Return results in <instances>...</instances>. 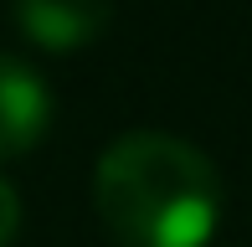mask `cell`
<instances>
[{
    "mask_svg": "<svg viewBox=\"0 0 252 247\" xmlns=\"http://www.w3.org/2000/svg\"><path fill=\"white\" fill-rule=\"evenodd\" d=\"M52 129V88L26 62L0 57V160L36 150Z\"/></svg>",
    "mask_w": 252,
    "mask_h": 247,
    "instance_id": "cell-2",
    "label": "cell"
},
{
    "mask_svg": "<svg viewBox=\"0 0 252 247\" xmlns=\"http://www.w3.org/2000/svg\"><path fill=\"white\" fill-rule=\"evenodd\" d=\"M93 201L124 247H206L221 221V175L186 139L124 134L98 160Z\"/></svg>",
    "mask_w": 252,
    "mask_h": 247,
    "instance_id": "cell-1",
    "label": "cell"
},
{
    "mask_svg": "<svg viewBox=\"0 0 252 247\" xmlns=\"http://www.w3.org/2000/svg\"><path fill=\"white\" fill-rule=\"evenodd\" d=\"M16 5V26L26 41L47 52H77L103 36L113 16V0H10Z\"/></svg>",
    "mask_w": 252,
    "mask_h": 247,
    "instance_id": "cell-3",
    "label": "cell"
},
{
    "mask_svg": "<svg viewBox=\"0 0 252 247\" xmlns=\"http://www.w3.org/2000/svg\"><path fill=\"white\" fill-rule=\"evenodd\" d=\"M16 227H21V201H16V190H10V181L0 175V247L16 237Z\"/></svg>",
    "mask_w": 252,
    "mask_h": 247,
    "instance_id": "cell-4",
    "label": "cell"
}]
</instances>
